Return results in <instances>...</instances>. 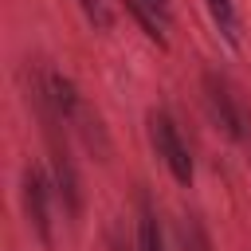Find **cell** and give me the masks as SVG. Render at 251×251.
<instances>
[{
    "label": "cell",
    "instance_id": "cell-4",
    "mask_svg": "<svg viewBox=\"0 0 251 251\" xmlns=\"http://www.w3.org/2000/svg\"><path fill=\"white\" fill-rule=\"evenodd\" d=\"M51 165H55V192H59V200H63V208H67V216H78V208H82V192H78V176H75V165H71L67 149H59V145H55Z\"/></svg>",
    "mask_w": 251,
    "mask_h": 251
},
{
    "label": "cell",
    "instance_id": "cell-9",
    "mask_svg": "<svg viewBox=\"0 0 251 251\" xmlns=\"http://www.w3.org/2000/svg\"><path fill=\"white\" fill-rule=\"evenodd\" d=\"M78 8L86 12V20L94 24V27H110V8H106V0H78Z\"/></svg>",
    "mask_w": 251,
    "mask_h": 251
},
{
    "label": "cell",
    "instance_id": "cell-2",
    "mask_svg": "<svg viewBox=\"0 0 251 251\" xmlns=\"http://www.w3.org/2000/svg\"><path fill=\"white\" fill-rule=\"evenodd\" d=\"M204 106H208L212 122H216L231 141H247V133H251V129H247V114H243V106L235 102L227 78L216 75V71L204 75Z\"/></svg>",
    "mask_w": 251,
    "mask_h": 251
},
{
    "label": "cell",
    "instance_id": "cell-6",
    "mask_svg": "<svg viewBox=\"0 0 251 251\" xmlns=\"http://www.w3.org/2000/svg\"><path fill=\"white\" fill-rule=\"evenodd\" d=\"M208 4V16L212 24L224 31L227 43H239V12H235V0H204Z\"/></svg>",
    "mask_w": 251,
    "mask_h": 251
},
{
    "label": "cell",
    "instance_id": "cell-1",
    "mask_svg": "<svg viewBox=\"0 0 251 251\" xmlns=\"http://www.w3.org/2000/svg\"><path fill=\"white\" fill-rule=\"evenodd\" d=\"M145 126H149V141H153L157 157L165 161V169L173 173V180H176V184H192L196 165H192V153H188V145H184L173 114H169V110H149Z\"/></svg>",
    "mask_w": 251,
    "mask_h": 251
},
{
    "label": "cell",
    "instance_id": "cell-10",
    "mask_svg": "<svg viewBox=\"0 0 251 251\" xmlns=\"http://www.w3.org/2000/svg\"><path fill=\"white\" fill-rule=\"evenodd\" d=\"M114 251H129V247H122V243H114Z\"/></svg>",
    "mask_w": 251,
    "mask_h": 251
},
{
    "label": "cell",
    "instance_id": "cell-8",
    "mask_svg": "<svg viewBox=\"0 0 251 251\" xmlns=\"http://www.w3.org/2000/svg\"><path fill=\"white\" fill-rule=\"evenodd\" d=\"M180 247L184 251H212V239H208V231H204V224L196 216L180 220Z\"/></svg>",
    "mask_w": 251,
    "mask_h": 251
},
{
    "label": "cell",
    "instance_id": "cell-3",
    "mask_svg": "<svg viewBox=\"0 0 251 251\" xmlns=\"http://www.w3.org/2000/svg\"><path fill=\"white\" fill-rule=\"evenodd\" d=\"M20 196H24V216L31 224V231L51 243V184L43 176V169L35 165H24V176H20Z\"/></svg>",
    "mask_w": 251,
    "mask_h": 251
},
{
    "label": "cell",
    "instance_id": "cell-5",
    "mask_svg": "<svg viewBox=\"0 0 251 251\" xmlns=\"http://www.w3.org/2000/svg\"><path fill=\"white\" fill-rule=\"evenodd\" d=\"M137 251H165V235H161V216L149 204V196L137 200Z\"/></svg>",
    "mask_w": 251,
    "mask_h": 251
},
{
    "label": "cell",
    "instance_id": "cell-7",
    "mask_svg": "<svg viewBox=\"0 0 251 251\" xmlns=\"http://www.w3.org/2000/svg\"><path fill=\"white\" fill-rule=\"evenodd\" d=\"M126 8L133 12V20L141 24V31H145L149 39L165 43V27H169V24H165V20H161V16H157V12H153V8L145 4V0H126Z\"/></svg>",
    "mask_w": 251,
    "mask_h": 251
}]
</instances>
